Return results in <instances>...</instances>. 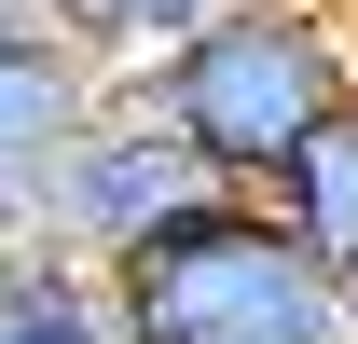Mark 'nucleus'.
I'll list each match as a JSON object with an SVG mask.
<instances>
[{
	"label": "nucleus",
	"mask_w": 358,
	"mask_h": 344,
	"mask_svg": "<svg viewBox=\"0 0 358 344\" xmlns=\"http://www.w3.org/2000/svg\"><path fill=\"white\" fill-rule=\"evenodd\" d=\"M207 193H221V179L193 166V152H179L138 96H110V110L55 152V179L28 193V248H42V261H83V275H110V261H138L166 220H193Z\"/></svg>",
	"instance_id": "3"
},
{
	"label": "nucleus",
	"mask_w": 358,
	"mask_h": 344,
	"mask_svg": "<svg viewBox=\"0 0 358 344\" xmlns=\"http://www.w3.org/2000/svg\"><path fill=\"white\" fill-rule=\"evenodd\" d=\"M193 14H207V0H42V28L83 55L96 83H138V69H152V55L193 28Z\"/></svg>",
	"instance_id": "7"
},
{
	"label": "nucleus",
	"mask_w": 358,
	"mask_h": 344,
	"mask_svg": "<svg viewBox=\"0 0 358 344\" xmlns=\"http://www.w3.org/2000/svg\"><path fill=\"white\" fill-rule=\"evenodd\" d=\"M262 207H275V234H289L331 289H358V110H331V124L262 179Z\"/></svg>",
	"instance_id": "5"
},
{
	"label": "nucleus",
	"mask_w": 358,
	"mask_h": 344,
	"mask_svg": "<svg viewBox=\"0 0 358 344\" xmlns=\"http://www.w3.org/2000/svg\"><path fill=\"white\" fill-rule=\"evenodd\" d=\"M0 344H124V317H110V275L14 248V261H0Z\"/></svg>",
	"instance_id": "6"
},
{
	"label": "nucleus",
	"mask_w": 358,
	"mask_h": 344,
	"mask_svg": "<svg viewBox=\"0 0 358 344\" xmlns=\"http://www.w3.org/2000/svg\"><path fill=\"white\" fill-rule=\"evenodd\" d=\"M124 344H358V289H331L262 193H207L138 261H110Z\"/></svg>",
	"instance_id": "2"
},
{
	"label": "nucleus",
	"mask_w": 358,
	"mask_h": 344,
	"mask_svg": "<svg viewBox=\"0 0 358 344\" xmlns=\"http://www.w3.org/2000/svg\"><path fill=\"white\" fill-rule=\"evenodd\" d=\"M110 96H138L221 193H262L331 110H358V14L345 0H207Z\"/></svg>",
	"instance_id": "1"
},
{
	"label": "nucleus",
	"mask_w": 358,
	"mask_h": 344,
	"mask_svg": "<svg viewBox=\"0 0 358 344\" xmlns=\"http://www.w3.org/2000/svg\"><path fill=\"white\" fill-rule=\"evenodd\" d=\"M28 28H42V0H0V42H28Z\"/></svg>",
	"instance_id": "8"
},
{
	"label": "nucleus",
	"mask_w": 358,
	"mask_h": 344,
	"mask_svg": "<svg viewBox=\"0 0 358 344\" xmlns=\"http://www.w3.org/2000/svg\"><path fill=\"white\" fill-rule=\"evenodd\" d=\"M345 14H358V0H345Z\"/></svg>",
	"instance_id": "10"
},
{
	"label": "nucleus",
	"mask_w": 358,
	"mask_h": 344,
	"mask_svg": "<svg viewBox=\"0 0 358 344\" xmlns=\"http://www.w3.org/2000/svg\"><path fill=\"white\" fill-rule=\"evenodd\" d=\"M96 110H110V83H96L55 28L0 42V220H14V234H28V193L55 179V152H69Z\"/></svg>",
	"instance_id": "4"
},
{
	"label": "nucleus",
	"mask_w": 358,
	"mask_h": 344,
	"mask_svg": "<svg viewBox=\"0 0 358 344\" xmlns=\"http://www.w3.org/2000/svg\"><path fill=\"white\" fill-rule=\"evenodd\" d=\"M14 248H28V234H14V220H0V261H14Z\"/></svg>",
	"instance_id": "9"
}]
</instances>
